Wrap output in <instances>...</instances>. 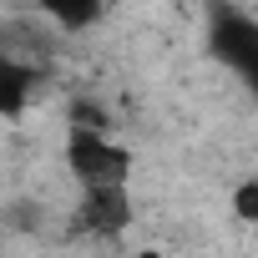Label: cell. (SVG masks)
<instances>
[{"mask_svg":"<svg viewBox=\"0 0 258 258\" xmlns=\"http://www.w3.org/2000/svg\"><path fill=\"white\" fill-rule=\"evenodd\" d=\"M203 41H208V56H213L248 96H258V16L243 11L238 0H208Z\"/></svg>","mask_w":258,"mask_h":258,"instance_id":"6da1fadb","label":"cell"},{"mask_svg":"<svg viewBox=\"0 0 258 258\" xmlns=\"http://www.w3.org/2000/svg\"><path fill=\"white\" fill-rule=\"evenodd\" d=\"M66 172L76 177V187H132V147L116 142L101 121H71Z\"/></svg>","mask_w":258,"mask_h":258,"instance_id":"7a4b0ae2","label":"cell"},{"mask_svg":"<svg viewBox=\"0 0 258 258\" xmlns=\"http://www.w3.org/2000/svg\"><path fill=\"white\" fill-rule=\"evenodd\" d=\"M71 223H76L81 238H121L137 223L132 187H81L76 208H71Z\"/></svg>","mask_w":258,"mask_h":258,"instance_id":"3957f363","label":"cell"},{"mask_svg":"<svg viewBox=\"0 0 258 258\" xmlns=\"http://www.w3.org/2000/svg\"><path fill=\"white\" fill-rule=\"evenodd\" d=\"M41 81H46V66L0 51V116H6V121L26 116L31 101H36V91H41Z\"/></svg>","mask_w":258,"mask_h":258,"instance_id":"277c9868","label":"cell"},{"mask_svg":"<svg viewBox=\"0 0 258 258\" xmlns=\"http://www.w3.org/2000/svg\"><path fill=\"white\" fill-rule=\"evenodd\" d=\"M106 11H111V0H36V16L51 21L61 36H81V31L101 26Z\"/></svg>","mask_w":258,"mask_h":258,"instance_id":"5b68a950","label":"cell"},{"mask_svg":"<svg viewBox=\"0 0 258 258\" xmlns=\"http://www.w3.org/2000/svg\"><path fill=\"white\" fill-rule=\"evenodd\" d=\"M233 218L248 223V228H258V177H243L233 187Z\"/></svg>","mask_w":258,"mask_h":258,"instance_id":"8992f818","label":"cell"}]
</instances>
